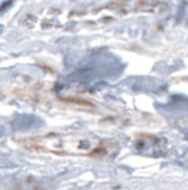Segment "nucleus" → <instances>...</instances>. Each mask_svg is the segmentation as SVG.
<instances>
[{
    "instance_id": "1",
    "label": "nucleus",
    "mask_w": 188,
    "mask_h": 190,
    "mask_svg": "<svg viewBox=\"0 0 188 190\" xmlns=\"http://www.w3.org/2000/svg\"><path fill=\"white\" fill-rule=\"evenodd\" d=\"M24 147L36 152H46L60 156H107L114 149V143L94 136L83 134H41L23 142Z\"/></svg>"
}]
</instances>
